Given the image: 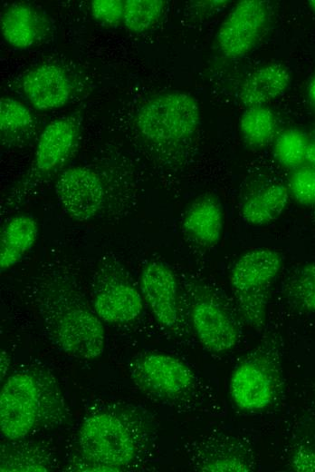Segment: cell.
Returning <instances> with one entry per match:
<instances>
[{"label":"cell","mask_w":315,"mask_h":472,"mask_svg":"<svg viewBox=\"0 0 315 472\" xmlns=\"http://www.w3.org/2000/svg\"><path fill=\"white\" fill-rule=\"evenodd\" d=\"M28 296L48 339L57 349L80 359L101 355L105 347L103 321L66 267L49 264L39 270L28 284Z\"/></svg>","instance_id":"6da1fadb"},{"label":"cell","mask_w":315,"mask_h":472,"mask_svg":"<svg viewBox=\"0 0 315 472\" xmlns=\"http://www.w3.org/2000/svg\"><path fill=\"white\" fill-rule=\"evenodd\" d=\"M148 432L140 409L129 403H105L82 419L64 470H131L145 454Z\"/></svg>","instance_id":"7a4b0ae2"},{"label":"cell","mask_w":315,"mask_h":472,"mask_svg":"<svg viewBox=\"0 0 315 472\" xmlns=\"http://www.w3.org/2000/svg\"><path fill=\"white\" fill-rule=\"evenodd\" d=\"M69 408L54 377L38 367L10 375L0 393V430L5 439L27 438L64 423Z\"/></svg>","instance_id":"3957f363"},{"label":"cell","mask_w":315,"mask_h":472,"mask_svg":"<svg viewBox=\"0 0 315 472\" xmlns=\"http://www.w3.org/2000/svg\"><path fill=\"white\" fill-rule=\"evenodd\" d=\"M199 120L196 101L187 93L172 91L148 100L138 111L135 123L146 141L168 145L190 138Z\"/></svg>","instance_id":"277c9868"},{"label":"cell","mask_w":315,"mask_h":472,"mask_svg":"<svg viewBox=\"0 0 315 472\" xmlns=\"http://www.w3.org/2000/svg\"><path fill=\"white\" fill-rule=\"evenodd\" d=\"M78 135L79 127L72 119L62 118L49 123L37 142L31 167L10 192L2 211L14 209L60 171L76 148Z\"/></svg>","instance_id":"5b68a950"},{"label":"cell","mask_w":315,"mask_h":472,"mask_svg":"<svg viewBox=\"0 0 315 472\" xmlns=\"http://www.w3.org/2000/svg\"><path fill=\"white\" fill-rule=\"evenodd\" d=\"M134 385L145 395L167 403L190 396L196 388V377L181 359L161 352H143L129 364Z\"/></svg>","instance_id":"8992f818"},{"label":"cell","mask_w":315,"mask_h":472,"mask_svg":"<svg viewBox=\"0 0 315 472\" xmlns=\"http://www.w3.org/2000/svg\"><path fill=\"white\" fill-rule=\"evenodd\" d=\"M92 308L109 324L134 321L143 310V297L129 272L114 259H105L92 278Z\"/></svg>","instance_id":"52a82bcc"},{"label":"cell","mask_w":315,"mask_h":472,"mask_svg":"<svg viewBox=\"0 0 315 472\" xmlns=\"http://www.w3.org/2000/svg\"><path fill=\"white\" fill-rule=\"evenodd\" d=\"M268 20L269 8L266 2H238L217 32L215 41L221 54L230 59L244 56L262 37Z\"/></svg>","instance_id":"ba28073f"},{"label":"cell","mask_w":315,"mask_h":472,"mask_svg":"<svg viewBox=\"0 0 315 472\" xmlns=\"http://www.w3.org/2000/svg\"><path fill=\"white\" fill-rule=\"evenodd\" d=\"M55 194L66 213L79 221L97 218L106 200L101 178L85 166H73L61 172L55 182Z\"/></svg>","instance_id":"9c48e42d"},{"label":"cell","mask_w":315,"mask_h":472,"mask_svg":"<svg viewBox=\"0 0 315 472\" xmlns=\"http://www.w3.org/2000/svg\"><path fill=\"white\" fill-rule=\"evenodd\" d=\"M277 390L272 365L264 357H253L240 363L231 377L230 394L243 410H261L272 404Z\"/></svg>","instance_id":"30bf717a"},{"label":"cell","mask_w":315,"mask_h":472,"mask_svg":"<svg viewBox=\"0 0 315 472\" xmlns=\"http://www.w3.org/2000/svg\"><path fill=\"white\" fill-rule=\"evenodd\" d=\"M190 319L199 342L207 350L221 353L235 346L238 339L236 326L213 298L196 296L190 307Z\"/></svg>","instance_id":"8fae6325"},{"label":"cell","mask_w":315,"mask_h":472,"mask_svg":"<svg viewBox=\"0 0 315 472\" xmlns=\"http://www.w3.org/2000/svg\"><path fill=\"white\" fill-rule=\"evenodd\" d=\"M139 288L158 322L174 328L178 320L177 282L170 268L160 261L148 262L140 273Z\"/></svg>","instance_id":"7c38bea8"},{"label":"cell","mask_w":315,"mask_h":472,"mask_svg":"<svg viewBox=\"0 0 315 472\" xmlns=\"http://www.w3.org/2000/svg\"><path fill=\"white\" fill-rule=\"evenodd\" d=\"M282 264L281 254L272 249L247 251L234 263L230 283L238 294L263 291L276 277Z\"/></svg>","instance_id":"4fadbf2b"},{"label":"cell","mask_w":315,"mask_h":472,"mask_svg":"<svg viewBox=\"0 0 315 472\" xmlns=\"http://www.w3.org/2000/svg\"><path fill=\"white\" fill-rule=\"evenodd\" d=\"M22 87L30 103L39 110L62 106L72 89L66 73L54 64H42L28 72Z\"/></svg>","instance_id":"5bb4252c"},{"label":"cell","mask_w":315,"mask_h":472,"mask_svg":"<svg viewBox=\"0 0 315 472\" xmlns=\"http://www.w3.org/2000/svg\"><path fill=\"white\" fill-rule=\"evenodd\" d=\"M291 84V74L282 64L262 65L243 81L238 91V100L249 108L262 106L285 93Z\"/></svg>","instance_id":"9a60e30c"},{"label":"cell","mask_w":315,"mask_h":472,"mask_svg":"<svg viewBox=\"0 0 315 472\" xmlns=\"http://www.w3.org/2000/svg\"><path fill=\"white\" fill-rule=\"evenodd\" d=\"M46 27L44 16L29 4H12L1 15L3 37L18 49L29 48L39 42Z\"/></svg>","instance_id":"2e32d148"},{"label":"cell","mask_w":315,"mask_h":472,"mask_svg":"<svg viewBox=\"0 0 315 472\" xmlns=\"http://www.w3.org/2000/svg\"><path fill=\"white\" fill-rule=\"evenodd\" d=\"M56 458L50 447L27 438L5 439L0 447V470L46 472L55 467Z\"/></svg>","instance_id":"e0dca14e"},{"label":"cell","mask_w":315,"mask_h":472,"mask_svg":"<svg viewBox=\"0 0 315 472\" xmlns=\"http://www.w3.org/2000/svg\"><path fill=\"white\" fill-rule=\"evenodd\" d=\"M39 234V225L33 216L18 213L7 219L0 234V270L14 267L31 251Z\"/></svg>","instance_id":"ac0fdd59"},{"label":"cell","mask_w":315,"mask_h":472,"mask_svg":"<svg viewBox=\"0 0 315 472\" xmlns=\"http://www.w3.org/2000/svg\"><path fill=\"white\" fill-rule=\"evenodd\" d=\"M223 224V211L218 201L212 196H203L186 211L182 228L192 241L209 247L219 241Z\"/></svg>","instance_id":"d6986e66"},{"label":"cell","mask_w":315,"mask_h":472,"mask_svg":"<svg viewBox=\"0 0 315 472\" xmlns=\"http://www.w3.org/2000/svg\"><path fill=\"white\" fill-rule=\"evenodd\" d=\"M288 190L280 183L266 186L249 197L242 207L243 219L252 225L275 220L288 202Z\"/></svg>","instance_id":"ffe728a7"},{"label":"cell","mask_w":315,"mask_h":472,"mask_svg":"<svg viewBox=\"0 0 315 472\" xmlns=\"http://www.w3.org/2000/svg\"><path fill=\"white\" fill-rule=\"evenodd\" d=\"M33 127L28 109L13 98L0 100L1 142L5 145H17L26 140Z\"/></svg>","instance_id":"44dd1931"},{"label":"cell","mask_w":315,"mask_h":472,"mask_svg":"<svg viewBox=\"0 0 315 472\" xmlns=\"http://www.w3.org/2000/svg\"><path fill=\"white\" fill-rule=\"evenodd\" d=\"M239 125L243 141L252 148L261 149L272 140L277 122L273 112L262 105L247 108Z\"/></svg>","instance_id":"7402d4cb"},{"label":"cell","mask_w":315,"mask_h":472,"mask_svg":"<svg viewBox=\"0 0 315 472\" xmlns=\"http://www.w3.org/2000/svg\"><path fill=\"white\" fill-rule=\"evenodd\" d=\"M309 143L301 131L294 128L286 129L275 139L274 156L282 166L296 169L306 162Z\"/></svg>","instance_id":"603a6c76"},{"label":"cell","mask_w":315,"mask_h":472,"mask_svg":"<svg viewBox=\"0 0 315 472\" xmlns=\"http://www.w3.org/2000/svg\"><path fill=\"white\" fill-rule=\"evenodd\" d=\"M164 6L161 0L124 1L123 23L131 32H144L158 21Z\"/></svg>","instance_id":"cb8c5ba5"},{"label":"cell","mask_w":315,"mask_h":472,"mask_svg":"<svg viewBox=\"0 0 315 472\" xmlns=\"http://www.w3.org/2000/svg\"><path fill=\"white\" fill-rule=\"evenodd\" d=\"M295 302L306 310L315 311V264L304 265L290 285Z\"/></svg>","instance_id":"d4e9b609"},{"label":"cell","mask_w":315,"mask_h":472,"mask_svg":"<svg viewBox=\"0 0 315 472\" xmlns=\"http://www.w3.org/2000/svg\"><path fill=\"white\" fill-rule=\"evenodd\" d=\"M289 190L301 204H314L315 170L309 165L294 169L289 179Z\"/></svg>","instance_id":"484cf974"},{"label":"cell","mask_w":315,"mask_h":472,"mask_svg":"<svg viewBox=\"0 0 315 472\" xmlns=\"http://www.w3.org/2000/svg\"><path fill=\"white\" fill-rule=\"evenodd\" d=\"M91 13L100 24L117 26L123 22L124 2L120 0H94L91 3Z\"/></svg>","instance_id":"4316f807"},{"label":"cell","mask_w":315,"mask_h":472,"mask_svg":"<svg viewBox=\"0 0 315 472\" xmlns=\"http://www.w3.org/2000/svg\"><path fill=\"white\" fill-rule=\"evenodd\" d=\"M200 471L211 472H246L251 467L243 459L234 456L208 457L197 464Z\"/></svg>","instance_id":"83f0119b"},{"label":"cell","mask_w":315,"mask_h":472,"mask_svg":"<svg viewBox=\"0 0 315 472\" xmlns=\"http://www.w3.org/2000/svg\"><path fill=\"white\" fill-rule=\"evenodd\" d=\"M240 309L243 317L253 324H262L265 297L262 291L239 294Z\"/></svg>","instance_id":"f1b7e54d"},{"label":"cell","mask_w":315,"mask_h":472,"mask_svg":"<svg viewBox=\"0 0 315 472\" xmlns=\"http://www.w3.org/2000/svg\"><path fill=\"white\" fill-rule=\"evenodd\" d=\"M291 467L299 472H315V449L301 446L291 456Z\"/></svg>","instance_id":"f546056e"},{"label":"cell","mask_w":315,"mask_h":472,"mask_svg":"<svg viewBox=\"0 0 315 472\" xmlns=\"http://www.w3.org/2000/svg\"><path fill=\"white\" fill-rule=\"evenodd\" d=\"M306 162L309 166L315 170V140L309 143L306 153Z\"/></svg>","instance_id":"4dcf8cb0"},{"label":"cell","mask_w":315,"mask_h":472,"mask_svg":"<svg viewBox=\"0 0 315 472\" xmlns=\"http://www.w3.org/2000/svg\"><path fill=\"white\" fill-rule=\"evenodd\" d=\"M308 97L311 106L315 110V75L308 85Z\"/></svg>","instance_id":"1f68e13d"},{"label":"cell","mask_w":315,"mask_h":472,"mask_svg":"<svg viewBox=\"0 0 315 472\" xmlns=\"http://www.w3.org/2000/svg\"><path fill=\"white\" fill-rule=\"evenodd\" d=\"M7 360L5 357V353L3 351L1 353V379L3 378V375L6 373V369H8L9 364H6L5 361Z\"/></svg>","instance_id":"d6a6232c"},{"label":"cell","mask_w":315,"mask_h":472,"mask_svg":"<svg viewBox=\"0 0 315 472\" xmlns=\"http://www.w3.org/2000/svg\"><path fill=\"white\" fill-rule=\"evenodd\" d=\"M308 3L311 10L315 13V0H310Z\"/></svg>","instance_id":"836d02e7"}]
</instances>
